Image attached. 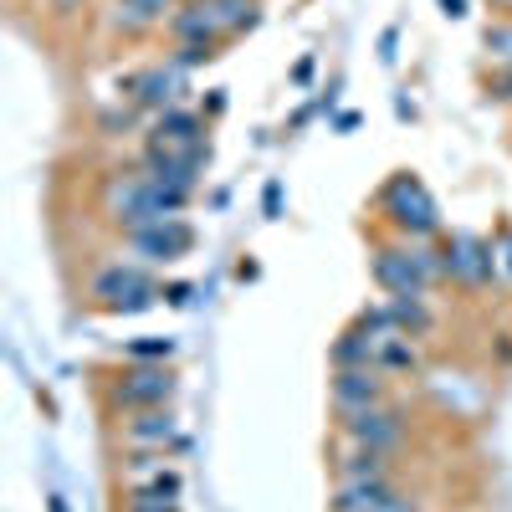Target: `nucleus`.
I'll use <instances>...</instances> for the list:
<instances>
[{"label": "nucleus", "mask_w": 512, "mask_h": 512, "mask_svg": "<svg viewBox=\"0 0 512 512\" xmlns=\"http://www.w3.org/2000/svg\"><path fill=\"white\" fill-rule=\"evenodd\" d=\"M180 379L169 364H128L113 384H108V405L134 415V410H154V405H175Z\"/></svg>", "instance_id": "3"}, {"label": "nucleus", "mask_w": 512, "mask_h": 512, "mask_svg": "<svg viewBox=\"0 0 512 512\" xmlns=\"http://www.w3.org/2000/svg\"><path fill=\"white\" fill-rule=\"evenodd\" d=\"M395 41H400V31H395V26L379 36V57H384V62H395Z\"/></svg>", "instance_id": "30"}, {"label": "nucleus", "mask_w": 512, "mask_h": 512, "mask_svg": "<svg viewBox=\"0 0 512 512\" xmlns=\"http://www.w3.org/2000/svg\"><path fill=\"white\" fill-rule=\"evenodd\" d=\"M123 241L134 246V251L144 256V262L164 267V262H180V256H190L200 236H195V226H190V221L169 216V221H154V226H144V231H128Z\"/></svg>", "instance_id": "7"}, {"label": "nucleus", "mask_w": 512, "mask_h": 512, "mask_svg": "<svg viewBox=\"0 0 512 512\" xmlns=\"http://www.w3.org/2000/svg\"><path fill=\"white\" fill-rule=\"evenodd\" d=\"M123 93H128V103H134L139 113H164V108H175L180 103V93H190V77L175 67V62H159V67H144V72H134L123 82Z\"/></svg>", "instance_id": "6"}, {"label": "nucleus", "mask_w": 512, "mask_h": 512, "mask_svg": "<svg viewBox=\"0 0 512 512\" xmlns=\"http://www.w3.org/2000/svg\"><path fill=\"white\" fill-rule=\"evenodd\" d=\"M123 354H128V364H169V359H175V338L144 333V338H128Z\"/></svg>", "instance_id": "19"}, {"label": "nucleus", "mask_w": 512, "mask_h": 512, "mask_svg": "<svg viewBox=\"0 0 512 512\" xmlns=\"http://www.w3.org/2000/svg\"><path fill=\"white\" fill-rule=\"evenodd\" d=\"M262 210H267V216H282V185L277 180L262 190Z\"/></svg>", "instance_id": "28"}, {"label": "nucleus", "mask_w": 512, "mask_h": 512, "mask_svg": "<svg viewBox=\"0 0 512 512\" xmlns=\"http://www.w3.org/2000/svg\"><path fill=\"white\" fill-rule=\"evenodd\" d=\"M123 512H180V502H159V497H139V492H128Z\"/></svg>", "instance_id": "25"}, {"label": "nucleus", "mask_w": 512, "mask_h": 512, "mask_svg": "<svg viewBox=\"0 0 512 512\" xmlns=\"http://www.w3.org/2000/svg\"><path fill=\"white\" fill-rule=\"evenodd\" d=\"M190 292H195L190 282H169V287H164V303H169V308H185V303H190Z\"/></svg>", "instance_id": "27"}, {"label": "nucleus", "mask_w": 512, "mask_h": 512, "mask_svg": "<svg viewBox=\"0 0 512 512\" xmlns=\"http://www.w3.org/2000/svg\"><path fill=\"white\" fill-rule=\"evenodd\" d=\"M379 369H400V374H415V369H420V349L410 344L405 333L384 338V344H379Z\"/></svg>", "instance_id": "20"}, {"label": "nucleus", "mask_w": 512, "mask_h": 512, "mask_svg": "<svg viewBox=\"0 0 512 512\" xmlns=\"http://www.w3.org/2000/svg\"><path fill=\"white\" fill-rule=\"evenodd\" d=\"M216 52H221V41H175V52H169L164 62H175L180 72H195V67H205Z\"/></svg>", "instance_id": "22"}, {"label": "nucleus", "mask_w": 512, "mask_h": 512, "mask_svg": "<svg viewBox=\"0 0 512 512\" xmlns=\"http://www.w3.org/2000/svg\"><path fill=\"white\" fill-rule=\"evenodd\" d=\"M226 113V93H210L205 98V118H221Z\"/></svg>", "instance_id": "34"}, {"label": "nucleus", "mask_w": 512, "mask_h": 512, "mask_svg": "<svg viewBox=\"0 0 512 512\" xmlns=\"http://www.w3.org/2000/svg\"><path fill=\"white\" fill-rule=\"evenodd\" d=\"M487 52H492V57H502V62L512 67V21L487 26Z\"/></svg>", "instance_id": "24"}, {"label": "nucleus", "mask_w": 512, "mask_h": 512, "mask_svg": "<svg viewBox=\"0 0 512 512\" xmlns=\"http://www.w3.org/2000/svg\"><path fill=\"white\" fill-rule=\"evenodd\" d=\"M497 262H502V272H507V282H512V231L497 236Z\"/></svg>", "instance_id": "29"}, {"label": "nucleus", "mask_w": 512, "mask_h": 512, "mask_svg": "<svg viewBox=\"0 0 512 512\" xmlns=\"http://www.w3.org/2000/svg\"><path fill=\"white\" fill-rule=\"evenodd\" d=\"M374 282L390 292V297H405V292H431L441 277H446V251H436L431 241H400V246H374V262H369Z\"/></svg>", "instance_id": "1"}, {"label": "nucleus", "mask_w": 512, "mask_h": 512, "mask_svg": "<svg viewBox=\"0 0 512 512\" xmlns=\"http://www.w3.org/2000/svg\"><path fill=\"white\" fill-rule=\"evenodd\" d=\"M118 472L139 487V482H149V477L164 472V451H128V456L118 461Z\"/></svg>", "instance_id": "21"}, {"label": "nucleus", "mask_w": 512, "mask_h": 512, "mask_svg": "<svg viewBox=\"0 0 512 512\" xmlns=\"http://www.w3.org/2000/svg\"><path fill=\"white\" fill-rule=\"evenodd\" d=\"M436 6H441V16H451V21H461L466 11H472V6H466V0H436Z\"/></svg>", "instance_id": "32"}, {"label": "nucleus", "mask_w": 512, "mask_h": 512, "mask_svg": "<svg viewBox=\"0 0 512 512\" xmlns=\"http://www.w3.org/2000/svg\"><path fill=\"white\" fill-rule=\"evenodd\" d=\"M492 93L512 103V67H502V72H497V82H492Z\"/></svg>", "instance_id": "31"}, {"label": "nucleus", "mask_w": 512, "mask_h": 512, "mask_svg": "<svg viewBox=\"0 0 512 512\" xmlns=\"http://www.w3.org/2000/svg\"><path fill=\"white\" fill-rule=\"evenodd\" d=\"M441 251H446V277L461 282V287H472V292H487L497 282V272H502L497 241H487L477 231H456Z\"/></svg>", "instance_id": "4"}, {"label": "nucleus", "mask_w": 512, "mask_h": 512, "mask_svg": "<svg viewBox=\"0 0 512 512\" xmlns=\"http://www.w3.org/2000/svg\"><path fill=\"white\" fill-rule=\"evenodd\" d=\"M333 472H338V482H384L390 477V456L384 451H369V446H344L338 451V461H333Z\"/></svg>", "instance_id": "14"}, {"label": "nucleus", "mask_w": 512, "mask_h": 512, "mask_svg": "<svg viewBox=\"0 0 512 512\" xmlns=\"http://www.w3.org/2000/svg\"><path fill=\"white\" fill-rule=\"evenodd\" d=\"M139 292H159V282L144 267H134V262H108L88 282V297H93L98 308H108V313H118L128 297H139Z\"/></svg>", "instance_id": "9"}, {"label": "nucleus", "mask_w": 512, "mask_h": 512, "mask_svg": "<svg viewBox=\"0 0 512 512\" xmlns=\"http://www.w3.org/2000/svg\"><path fill=\"white\" fill-rule=\"evenodd\" d=\"M149 144H159V149H195V144H205V113L180 108V103L164 108V113L154 118Z\"/></svg>", "instance_id": "12"}, {"label": "nucleus", "mask_w": 512, "mask_h": 512, "mask_svg": "<svg viewBox=\"0 0 512 512\" xmlns=\"http://www.w3.org/2000/svg\"><path fill=\"white\" fill-rule=\"evenodd\" d=\"M169 41H226L216 16H210V0H185V6L164 21Z\"/></svg>", "instance_id": "13"}, {"label": "nucleus", "mask_w": 512, "mask_h": 512, "mask_svg": "<svg viewBox=\"0 0 512 512\" xmlns=\"http://www.w3.org/2000/svg\"><path fill=\"white\" fill-rule=\"evenodd\" d=\"M47 512H67V502L62 497H47Z\"/></svg>", "instance_id": "36"}, {"label": "nucleus", "mask_w": 512, "mask_h": 512, "mask_svg": "<svg viewBox=\"0 0 512 512\" xmlns=\"http://www.w3.org/2000/svg\"><path fill=\"white\" fill-rule=\"evenodd\" d=\"M210 16H216L221 36H246L256 31V21H262V0H210Z\"/></svg>", "instance_id": "16"}, {"label": "nucleus", "mask_w": 512, "mask_h": 512, "mask_svg": "<svg viewBox=\"0 0 512 512\" xmlns=\"http://www.w3.org/2000/svg\"><path fill=\"white\" fill-rule=\"evenodd\" d=\"M364 364H379V338L354 323L333 338V369H364Z\"/></svg>", "instance_id": "15"}, {"label": "nucleus", "mask_w": 512, "mask_h": 512, "mask_svg": "<svg viewBox=\"0 0 512 512\" xmlns=\"http://www.w3.org/2000/svg\"><path fill=\"white\" fill-rule=\"evenodd\" d=\"M333 512H415V502L384 477V482H338L333 487Z\"/></svg>", "instance_id": "10"}, {"label": "nucleus", "mask_w": 512, "mask_h": 512, "mask_svg": "<svg viewBox=\"0 0 512 512\" xmlns=\"http://www.w3.org/2000/svg\"><path fill=\"white\" fill-rule=\"evenodd\" d=\"M328 395H333V410L338 415H349V410H369V405H384V369L379 364H364V369H333V384H328Z\"/></svg>", "instance_id": "11"}, {"label": "nucleus", "mask_w": 512, "mask_h": 512, "mask_svg": "<svg viewBox=\"0 0 512 512\" xmlns=\"http://www.w3.org/2000/svg\"><path fill=\"white\" fill-rule=\"evenodd\" d=\"M47 6H52L57 16H77L82 6H88V0H47Z\"/></svg>", "instance_id": "33"}, {"label": "nucleus", "mask_w": 512, "mask_h": 512, "mask_svg": "<svg viewBox=\"0 0 512 512\" xmlns=\"http://www.w3.org/2000/svg\"><path fill=\"white\" fill-rule=\"evenodd\" d=\"M118 436L128 451H164V446H185L180 436V420L169 405H154V410H134V415H123L118 425Z\"/></svg>", "instance_id": "8"}, {"label": "nucleus", "mask_w": 512, "mask_h": 512, "mask_svg": "<svg viewBox=\"0 0 512 512\" xmlns=\"http://www.w3.org/2000/svg\"><path fill=\"white\" fill-rule=\"evenodd\" d=\"M338 425H344V441L369 446V451H384V456H395V451L405 446V415H400L395 405L349 410V415H338Z\"/></svg>", "instance_id": "5"}, {"label": "nucleus", "mask_w": 512, "mask_h": 512, "mask_svg": "<svg viewBox=\"0 0 512 512\" xmlns=\"http://www.w3.org/2000/svg\"><path fill=\"white\" fill-rule=\"evenodd\" d=\"M492 11H502V16H512V0H492Z\"/></svg>", "instance_id": "37"}, {"label": "nucleus", "mask_w": 512, "mask_h": 512, "mask_svg": "<svg viewBox=\"0 0 512 512\" xmlns=\"http://www.w3.org/2000/svg\"><path fill=\"white\" fill-rule=\"evenodd\" d=\"M159 21L149 16V11H139L134 0H113V11H108V31L113 36H128V41H139V36H149Z\"/></svg>", "instance_id": "18"}, {"label": "nucleus", "mask_w": 512, "mask_h": 512, "mask_svg": "<svg viewBox=\"0 0 512 512\" xmlns=\"http://www.w3.org/2000/svg\"><path fill=\"white\" fill-rule=\"evenodd\" d=\"M390 308H395V323H400V333H405V338H425V333L436 328V313H431V303H425L420 292L390 297Z\"/></svg>", "instance_id": "17"}, {"label": "nucleus", "mask_w": 512, "mask_h": 512, "mask_svg": "<svg viewBox=\"0 0 512 512\" xmlns=\"http://www.w3.org/2000/svg\"><path fill=\"white\" fill-rule=\"evenodd\" d=\"M415 512H420V507H415Z\"/></svg>", "instance_id": "38"}, {"label": "nucleus", "mask_w": 512, "mask_h": 512, "mask_svg": "<svg viewBox=\"0 0 512 512\" xmlns=\"http://www.w3.org/2000/svg\"><path fill=\"white\" fill-rule=\"evenodd\" d=\"M379 210L405 241H431L441 231V205H436L431 190H425V180H415L410 169L379 190Z\"/></svg>", "instance_id": "2"}, {"label": "nucleus", "mask_w": 512, "mask_h": 512, "mask_svg": "<svg viewBox=\"0 0 512 512\" xmlns=\"http://www.w3.org/2000/svg\"><path fill=\"white\" fill-rule=\"evenodd\" d=\"M139 123V108L128 103V108H108V113H98V128L103 134H128V128Z\"/></svg>", "instance_id": "23"}, {"label": "nucleus", "mask_w": 512, "mask_h": 512, "mask_svg": "<svg viewBox=\"0 0 512 512\" xmlns=\"http://www.w3.org/2000/svg\"><path fill=\"white\" fill-rule=\"evenodd\" d=\"M134 6H139V11H149V16H154V21L164 26L169 16H175V11L185 6V0H134Z\"/></svg>", "instance_id": "26"}, {"label": "nucleus", "mask_w": 512, "mask_h": 512, "mask_svg": "<svg viewBox=\"0 0 512 512\" xmlns=\"http://www.w3.org/2000/svg\"><path fill=\"white\" fill-rule=\"evenodd\" d=\"M292 82H313V57H303V62L292 67Z\"/></svg>", "instance_id": "35"}]
</instances>
